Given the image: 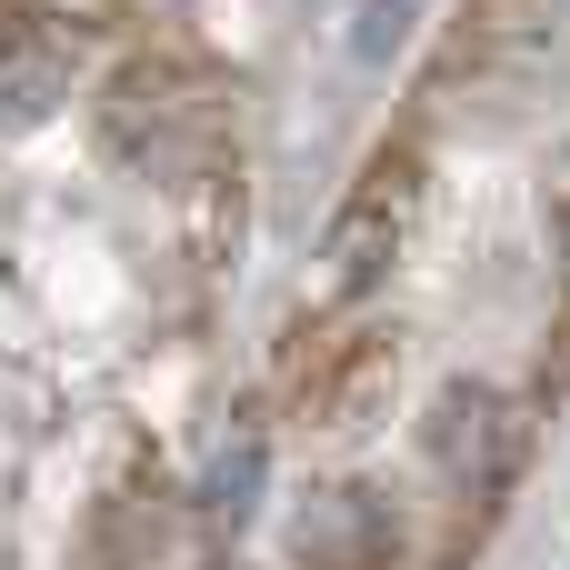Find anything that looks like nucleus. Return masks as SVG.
<instances>
[{
	"instance_id": "obj_1",
	"label": "nucleus",
	"mask_w": 570,
	"mask_h": 570,
	"mask_svg": "<svg viewBox=\"0 0 570 570\" xmlns=\"http://www.w3.org/2000/svg\"><path fill=\"white\" fill-rule=\"evenodd\" d=\"M421 461L471 501V511H501L511 471H521V401L491 391V381H441L431 411H421Z\"/></svg>"
},
{
	"instance_id": "obj_2",
	"label": "nucleus",
	"mask_w": 570,
	"mask_h": 570,
	"mask_svg": "<svg viewBox=\"0 0 570 570\" xmlns=\"http://www.w3.org/2000/svg\"><path fill=\"white\" fill-rule=\"evenodd\" d=\"M281 551H291V570H381L401 551V521L371 481H331L281 521Z\"/></svg>"
},
{
	"instance_id": "obj_3",
	"label": "nucleus",
	"mask_w": 570,
	"mask_h": 570,
	"mask_svg": "<svg viewBox=\"0 0 570 570\" xmlns=\"http://www.w3.org/2000/svg\"><path fill=\"white\" fill-rule=\"evenodd\" d=\"M391 250H401V190H361V200L331 220V250H321V261H331V291L361 301V291L391 271Z\"/></svg>"
},
{
	"instance_id": "obj_4",
	"label": "nucleus",
	"mask_w": 570,
	"mask_h": 570,
	"mask_svg": "<svg viewBox=\"0 0 570 570\" xmlns=\"http://www.w3.org/2000/svg\"><path fill=\"white\" fill-rule=\"evenodd\" d=\"M261 501H271V431L240 421V431L210 451V471H200V521H210V531H250Z\"/></svg>"
},
{
	"instance_id": "obj_5",
	"label": "nucleus",
	"mask_w": 570,
	"mask_h": 570,
	"mask_svg": "<svg viewBox=\"0 0 570 570\" xmlns=\"http://www.w3.org/2000/svg\"><path fill=\"white\" fill-rule=\"evenodd\" d=\"M411 30H421V0H361L351 10V60L361 70H391L411 50Z\"/></svg>"
},
{
	"instance_id": "obj_6",
	"label": "nucleus",
	"mask_w": 570,
	"mask_h": 570,
	"mask_svg": "<svg viewBox=\"0 0 570 570\" xmlns=\"http://www.w3.org/2000/svg\"><path fill=\"white\" fill-rule=\"evenodd\" d=\"M0 100H10V120H50V110L70 100V60L20 50V60H10V80H0Z\"/></svg>"
},
{
	"instance_id": "obj_7",
	"label": "nucleus",
	"mask_w": 570,
	"mask_h": 570,
	"mask_svg": "<svg viewBox=\"0 0 570 570\" xmlns=\"http://www.w3.org/2000/svg\"><path fill=\"white\" fill-rule=\"evenodd\" d=\"M551 200H561V261H570V150H561V190Z\"/></svg>"
},
{
	"instance_id": "obj_8",
	"label": "nucleus",
	"mask_w": 570,
	"mask_h": 570,
	"mask_svg": "<svg viewBox=\"0 0 570 570\" xmlns=\"http://www.w3.org/2000/svg\"><path fill=\"white\" fill-rule=\"evenodd\" d=\"M230 570H240V561H230Z\"/></svg>"
}]
</instances>
